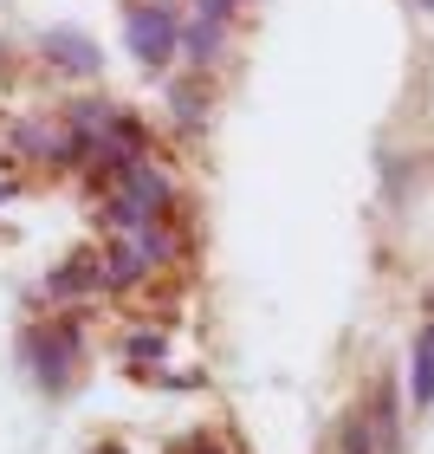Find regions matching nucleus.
Segmentation results:
<instances>
[{
  "label": "nucleus",
  "mask_w": 434,
  "mask_h": 454,
  "mask_svg": "<svg viewBox=\"0 0 434 454\" xmlns=\"http://www.w3.org/2000/svg\"><path fill=\"white\" fill-rule=\"evenodd\" d=\"M344 454H369V435H363V422H350V428H344Z\"/></svg>",
  "instance_id": "9"
},
{
  "label": "nucleus",
  "mask_w": 434,
  "mask_h": 454,
  "mask_svg": "<svg viewBox=\"0 0 434 454\" xmlns=\"http://www.w3.org/2000/svg\"><path fill=\"white\" fill-rule=\"evenodd\" d=\"M123 33H130V52L150 59V66H162V59L182 46V20H175V7H162V0H143V7H130Z\"/></svg>",
  "instance_id": "2"
},
{
  "label": "nucleus",
  "mask_w": 434,
  "mask_h": 454,
  "mask_svg": "<svg viewBox=\"0 0 434 454\" xmlns=\"http://www.w3.org/2000/svg\"><path fill=\"white\" fill-rule=\"evenodd\" d=\"M7 195H13V182H0V201H7Z\"/></svg>",
  "instance_id": "12"
},
{
  "label": "nucleus",
  "mask_w": 434,
  "mask_h": 454,
  "mask_svg": "<svg viewBox=\"0 0 434 454\" xmlns=\"http://www.w3.org/2000/svg\"><path fill=\"white\" fill-rule=\"evenodd\" d=\"M169 201H175V182L156 176L150 162H136V169L117 182V195L105 201V221L117 227V234H136V227L162 221V208H169Z\"/></svg>",
  "instance_id": "1"
},
{
  "label": "nucleus",
  "mask_w": 434,
  "mask_h": 454,
  "mask_svg": "<svg viewBox=\"0 0 434 454\" xmlns=\"http://www.w3.org/2000/svg\"><path fill=\"white\" fill-rule=\"evenodd\" d=\"M78 357V332L72 325H52V332H33V364L39 383H66V364Z\"/></svg>",
  "instance_id": "3"
},
{
  "label": "nucleus",
  "mask_w": 434,
  "mask_h": 454,
  "mask_svg": "<svg viewBox=\"0 0 434 454\" xmlns=\"http://www.w3.org/2000/svg\"><path fill=\"white\" fill-rule=\"evenodd\" d=\"M105 279V266H97V254H72L66 266L52 273V299H78V293H91V286Z\"/></svg>",
  "instance_id": "5"
},
{
  "label": "nucleus",
  "mask_w": 434,
  "mask_h": 454,
  "mask_svg": "<svg viewBox=\"0 0 434 454\" xmlns=\"http://www.w3.org/2000/svg\"><path fill=\"white\" fill-rule=\"evenodd\" d=\"M189 59L195 66H214L221 59V20H195L189 27Z\"/></svg>",
  "instance_id": "6"
},
{
  "label": "nucleus",
  "mask_w": 434,
  "mask_h": 454,
  "mask_svg": "<svg viewBox=\"0 0 434 454\" xmlns=\"http://www.w3.org/2000/svg\"><path fill=\"white\" fill-rule=\"evenodd\" d=\"M415 403H422V409L434 403V325H428L422 344H415Z\"/></svg>",
  "instance_id": "7"
},
{
  "label": "nucleus",
  "mask_w": 434,
  "mask_h": 454,
  "mask_svg": "<svg viewBox=\"0 0 434 454\" xmlns=\"http://www.w3.org/2000/svg\"><path fill=\"white\" fill-rule=\"evenodd\" d=\"M130 350H136V357H162V338L143 332V338H130Z\"/></svg>",
  "instance_id": "11"
},
{
  "label": "nucleus",
  "mask_w": 434,
  "mask_h": 454,
  "mask_svg": "<svg viewBox=\"0 0 434 454\" xmlns=\"http://www.w3.org/2000/svg\"><path fill=\"white\" fill-rule=\"evenodd\" d=\"M169 111H175L182 123H201V98H195V91H169Z\"/></svg>",
  "instance_id": "8"
},
{
  "label": "nucleus",
  "mask_w": 434,
  "mask_h": 454,
  "mask_svg": "<svg viewBox=\"0 0 434 454\" xmlns=\"http://www.w3.org/2000/svg\"><path fill=\"white\" fill-rule=\"evenodd\" d=\"M227 7L234 0H195V20H227Z\"/></svg>",
  "instance_id": "10"
},
{
  "label": "nucleus",
  "mask_w": 434,
  "mask_h": 454,
  "mask_svg": "<svg viewBox=\"0 0 434 454\" xmlns=\"http://www.w3.org/2000/svg\"><path fill=\"white\" fill-rule=\"evenodd\" d=\"M46 52H52V66H66V72H78V78L97 72V46H91L85 33H46Z\"/></svg>",
  "instance_id": "4"
}]
</instances>
